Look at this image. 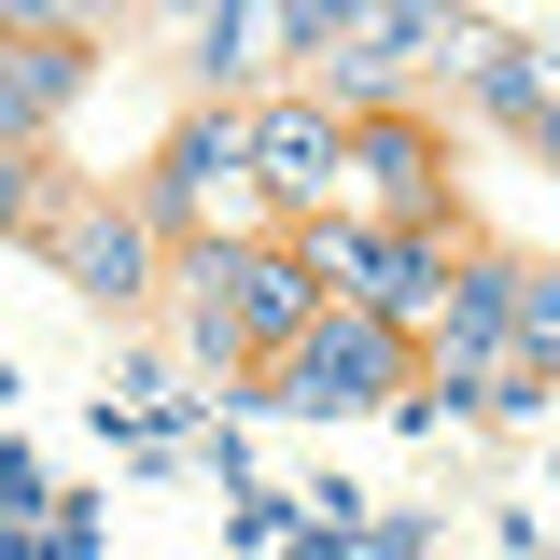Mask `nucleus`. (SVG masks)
<instances>
[{
	"mask_svg": "<svg viewBox=\"0 0 560 560\" xmlns=\"http://www.w3.org/2000/svg\"><path fill=\"white\" fill-rule=\"evenodd\" d=\"M168 308H183V350H197V378H267L280 350L323 323V267L294 253V224H224L197 253H168Z\"/></svg>",
	"mask_w": 560,
	"mask_h": 560,
	"instance_id": "obj_1",
	"label": "nucleus"
},
{
	"mask_svg": "<svg viewBox=\"0 0 560 560\" xmlns=\"http://www.w3.org/2000/svg\"><path fill=\"white\" fill-rule=\"evenodd\" d=\"M407 393H420V337L378 323V308H337V294H323V323L253 378V407H280V420H378V407H407Z\"/></svg>",
	"mask_w": 560,
	"mask_h": 560,
	"instance_id": "obj_2",
	"label": "nucleus"
},
{
	"mask_svg": "<svg viewBox=\"0 0 560 560\" xmlns=\"http://www.w3.org/2000/svg\"><path fill=\"white\" fill-rule=\"evenodd\" d=\"M43 253H57V280L84 294V308H113V323L168 294V238H154V224H140V197H113V183H57Z\"/></svg>",
	"mask_w": 560,
	"mask_h": 560,
	"instance_id": "obj_3",
	"label": "nucleus"
},
{
	"mask_svg": "<svg viewBox=\"0 0 560 560\" xmlns=\"http://www.w3.org/2000/svg\"><path fill=\"white\" fill-rule=\"evenodd\" d=\"M84 84H98V14H0V140L14 154H57Z\"/></svg>",
	"mask_w": 560,
	"mask_h": 560,
	"instance_id": "obj_4",
	"label": "nucleus"
},
{
	"mask_svg": "<svg viewBox=\"0 0 560 560\" xmlns=\"http://www.w3.org/2000/svg\"><path fill=\"white\" fill-rule=\"evenodd\" d=\"M253 183V154H238V113H183V127L140 154V224L168 238V253H197V238H224V197Z\"/></svg>",
	"mask_w": 560,
	"mask_h": 560,
	"instance_id": "obj_5",
	"label": "nucleus"
},
{
	"mask_svg": "<svg viewBox=\"0 0 560 560\" xmlns=\"http://www.w3.org/2000/svg\"><path fill=\"white\" fill-rule=\"evenodd\" d=\"M238 154H253V197L280 210V224H323L350 183V127L308 98V84H280V98H253L238 113Z\"/></svg>",
	"mask_w": 560,
	"mask_h": 560,
	"instance_id": "obj_6",
	"label": "nucleus"
},
{
	"mask_svg": "<svg viewBox=\"0 0 560 560\" xmlns=\"http://www.w3.org/2000/svg\"><path fill=\"white\" fill-rule=\"evenodd\" d=\"M350 168H364L378 224H463V183H448V127H434L420 98L364 113V127H350Z\"/></svg>",
	"mask_w": 560,
	"mask_h": 560,
	"instance_id": "obj_7",
	"label": "nucleus"
},
{
	"mask_svg": "<svg viewBox=\"0 0 560 560\" xmlns=\"http://www.w3.org/2000/svg\"><path fill=\"white\" fill-rule=\"evenodd\" d=\"M267 14L253 0H210V14H183V113H253L267 98Z\"/></svg>",
	"mask_w": 560,
	"mask_h": 560,
	"instance_id": "obj_8",
	"label": "nucleus"
},
{
	"mask_svg": "<svg viewBox=\"0 0 560 560\" xmlns=\"http://www.w3.org/2000/svg\"><path fill=\"white\" fill-rule=\"evenodd\" d=\"M504 323H518V350L560 378V267L547 253H504Z\"/></svg>",
	"mask_w": 560,
	"mask_h": 560,
	"instance_id": "obj_9",
	"label": "nucleus"
}]
</instances>
